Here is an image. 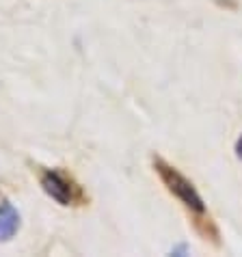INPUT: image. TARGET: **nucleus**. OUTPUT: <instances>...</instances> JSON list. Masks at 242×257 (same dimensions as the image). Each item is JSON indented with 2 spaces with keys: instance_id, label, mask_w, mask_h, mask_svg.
Segmentation results:
<instances>
[{
  "instance_id": "obj_1",
  "label": "nucleus",
  "mask_w": 242,
  "mask_h": 257,
  "mask_svg": "<svg viewBox=\"0 0 242 257\" xmlns=\"http://www.w3.org/2000/svg\"><path fill=\"white\" fill-rule=\"evenodd\" d=\"M156 169H158L160 177L165 180V184L169 186V190L173 192L175 197H180L190 210L203 212V201H201V197L197 195V190L190 186V182L186 180V177L180 175L175 169H171L169 164H165L162 160H156Z\"/></svg>"
},
{
  "instance_id": "obj_2",
  "label": "nucleus",
  "mask_w": 242,
  "mask_h": 257,
  "mask_svg": "<svg viewBox=\"0 0 242 257\" xmlns=\"http://www.w3.org/2000/svg\"><path fill=\"white\" fill-rule=\"evenodd\" d=\"M41 184H44L46 192L52 199H56L61 205H69L72 203V186H69L67 180H63V177L59 173H46L44 177H41Z\"/></svg>"
},
{
  "instance_id": "obj_3",
  "label": "nucleus",
  "mask_w": 242,
  "mask_h": 257,
  "mask_svg": "<svg viewBox=\"0 0 242 257\" xmlns=\"http://www.w3.org/2000/svg\"><path fill=\"white\" fill-rule=\"evenodd\" d=\"M20 229V214L9 201L0 203V242L11 240Z\"/></svg>"
},
{
  "instance_id": "obj_4",
  "label": "nucleus",
  "mask_w": 242,
  "mask_h": 257,
  "mask_svg": "<svg viewBox=\"0 0 242 257\" xmlns=\"http://www.w3.org/2000/svg\"><path fill=\"white\" fill-rule=\"evenodd\" d=\"M236 152H238V156L242 158V137L238 139V145H236Z\"/></svg>"
}]
</instances>
